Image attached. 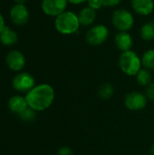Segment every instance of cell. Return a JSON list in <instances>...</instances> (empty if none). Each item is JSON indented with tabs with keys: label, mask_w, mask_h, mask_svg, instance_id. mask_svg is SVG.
<instances>
[{
	"label": "cell",
	"mask_w": 154,
	"mask_h": 155,
	"mask_svg": "<svg viewBox=\"0 0 154 155\" xmlns=\"http://www.w3.org/2000/svg\"><path fill=\"white\" fill-rule=\"evenodd\" d=\"M54 97V88L48 84H41L29 91L26 94L25 99L30 108L35 112H42L53 104Z\"/></svg>",
	"instance_id": "1"
},
{
	"label": "cell",
	"mask_w": 154,
	"mask_h": 155,
	"mask_svg": "<svg viewBox=\"0 0 154 155\" xmlns=\"http://www.w3.org/2000/svg\"><path fill=\"white\" fill-rule=\"evenodd\" d=\"M80 26L78 15L72 10H65L54 18V28L61 35H74L79 31Z\"/></svg>",
	"instance_id": "2"
},
{
	"label": "cell",
	"mask_w": 154,
	"mask_h": 155,
	"mask_svg": "<svg viewBox=\"0 0 154 155\" xmlns=\"http://www.w3.org/2000/svg\"><path fill=\"white\" fill-rule=\"evenodd\" d=\"M118 65L125 74L135 76L143 68L142 58L133 50L122 52L118 59Z\"/></svg>",
	"instance_id": "3"
},
{
	"label": "cell",
	"mask_w": 154,
	"mask_h": 155,
	"mask_svg": "<svg viewBox=\"0 0 154 155\" xmlns=\"http://www.w3.org/2000/svg\"><path fill=\"white\" fill-rule=\"evenodd\" d=\"M113 26L118 32H129L133 29L135 19L133 14L125 8H117L111 17Z\"/></svg>",
	"instance_id": "4"
},
{
	"label": "cell",
	"mask_w": 154,
	"mask_h": 155,
	"mask_svg": "<svg viewBox=\"0 0 154 155\" xmlns=\"http://www.w3.org/2000/svg\"><path fill=\"white\" fill-rule=\"evenodd\" d=\"M110 35L109 28L103 24H96L89 27L85 34V41L92 46H99L104 44Z\"/></svg>",
	"instance_id": "5"
},
{
	"label": "cell",
	"mask_w": 154,
	"mask_h": 155,
	"mask_svg": "<svg viewBox=\"0 0 154 155\" xmlns=\"http://www.w3.org/2000/svg\"><path fill=\"white\" fill-rule=\"evenodd\" d=\"M13 88L20 93H28L35 86V80L32 74L26 72L17 74L12 82Z\"/></svg>",
	"instance_id": "6"
},
{
	"label": "cell",
	"mask_w": 154,
	"mask_h": 155,
	"mask_svg": "<svg viewBox=\"0 0 154 155\" xmlns=\"http://www.w3.org/2000/svg\"><path fill=\"white\" fill-rule=\"evenodd\" d=\"M68 4L67 0H42L41 8L44 15L55 18L67 10Z\"/></svg>",
	"instance_id": "7"
},
{
	"label": "cell",
	"mask_w": 154,
	"mask_h": 155,
	"mask_svg": "<svg viewBox=\"0 0 154 155\" xmlns=\"http://www.w3.org/2000/svg\"><path fill=\"white\" fill-rule=\"evenodd\" d=\"M147 97L145 94L140 92H131L124 99V104L130 111H142L147 105Z\"/></svg>",
	"instance_id": "8"
},
{
	"label": "cell",
	"mask_w": 154,
	"mask_h": 155,
	"mask_svg": "<svg viewBox=\"0 0 154 155\" xmlns=\"http://www.w3.org/2000/svg\"><path fill=\"white\" fill-rule=\"evenodd\" d=\"M10 18L17 25H25L30 18L27 7L22 4H15L10 9Z\"/></svg>",
	"instance_id": "9"
},
{
	"label": "cell",
	"mask_w": 154,
	"mask_h": 155,
	"mask_svg": "<svg viewBox=\"0 0 154 155\" xmlns=\"http://www.w3.org/2000/svg\"><path fill=\"white\" fill-rule=\"evenodd\" d=\"M5 61L9 69L15 72L21 71L25 65V58L24 54L17 50L10 51L6 55Z\"/></svg>",
	"instance_id": "10"
},
{
	"label": "cell",
	"mask_w": 154,
	"mask_h": 155,
	"mask_svg": "<svg viewBox=\"0 0 154 155\" xmlns=\"http://www.w3.org/2000/svg\"><path fill=\"white\" fill-rule=\"evenodd\" d=\"M131 6L137 15L148 16L153 13L154 0H131Z\"/></svg>",
	"instance_id": "11"
},
{
	"label": "cell",
	"mask_w": 154,
	"mask_h": 155,
	"mask_svg": "<svg viewBox=\"0 0 154 155\" xmlns=\"http://www.w3.org/2000/svg\"><path fill=\"white\" fill-rule=\"evenodd\" d=\"M114 44L121 52L132 50L133 38L129 32H118L114 36Z\"/></svg>",
	"instance_id": "12"
},
{
	"label": "cell",
	"mask_w": 154,
	"mask_h": 155,
	"mask_svg": "<svg viewBox=\"0 0 154 155\" xmlns=\"http://www.w3.org/2000/svg\"><path fill=\"white\" fill-rule=\"evenodd\" d=\"M77 15H78L80 25L82 26H89V27H91L92 25H93V24H94V22L96 20V17H97L96 11L92 9L88 5L83 7L78 12Z\"/></svg>",
	"instance_id": "13"
},
{
	"label": "cell",
	"mask_w": 154,
	"mask_h": 155,
	"mask_svg": "<svg viewBox=\"0 0 154 155\" xmlns=\"http://www.w3.org/2000/svg\"><path fill=\"white\" fill-rule=\"evenodd\" d=\"M8 108L9 110L16 114H20L23 113L27 107L28 104L26 102L25 97L20 96V95H15L11 97L8 101Z\"/></svg>",
	"instance_id": "14"
},
{
	"label": "cell",
	"mask_w": 154,
	"mask_h": 155,
	"mask_svg": "<svg viewBox=\"0 0 154 155\" xmlns=\"http://www.w3.org/2000/svg\"><path fill=\"white\" fill-rule=\"evenodd\" d=\"M17 40H18L17 34L15 31H13L10 27L5 25L0 33V42L4 45L11 46L16 44Z\"/></svg>",
	"instance_id": "15"
},
{
	"label": "cell",
	"mask_w": 154,
	"mask_h": 155,
	"mask_svg": "<svg viewBox=\"0 0 154 155\" xmlns=\"http://www.w3.org/2000/svg\"><path fill=\"white\" fill-rule=\"evenodd\" d=\"M140 35L141 38L146 42L154 40V22L144 23L140 29Z\"/></svg>",
	"instance_id": "16"
},
{
	"label": "cell",
	"mask_w": 154,
	"mask_h": 155,
	"mask_svg": "<svg viewBox=\"0 0 154 155\" xmlns=\"http://www.w3.org/2000/svg\"><path fill=\"white\" fill-rule=\"evenodd\" d=\"M137 83L141 86H145L147 87L151 83H152V75L150 70L146 68H142L139 73L135 75Z\"/></svg>",
	"instance_id": "17"
},
{
	"label": "cell",
	"mask_w": 154,
	"mask_h": 155,
	"mask_svg": "<svg viewBox=\"0 0 154 155\" xmlns=\"http://www.w3.org/2000/svg\"><path fill=\"white\" fill-rule=\"evenodd\" d=\"M142 58V64L143 66L148 70H154V49H148L145 51L143 54Z\"/></svg>",
	"instance_id": "18"
},
{
	"label": "cell",
	"mask_w": 154,
	"mask_h": 155,
	"mask_svg": "<svg viewBox=\"0 0 154 155\" xmlns=\"http://www.w3.org/2000/svg\"><path fill=\"white\" fill-rule=\"evenodd\" d=\"M98 94L103 100H110L114 94V88L109 83L103 84L98 89Z\"/></svg>",
	"instance_id": "19"
},
{
	"label": "cell",
	"mask_w": 154,
	"mask_h": 155,
	"mask_svg": "<svg viewBox=\"0 0 154 155\" xmlns=\"http://www.w3.org/2000/svg\"><path fill=\"white\" fill-rule=\"evenodd\" d=\"M20 119L25 122H33L36 118V112L30 108L29 106L20 114H18Z\"/></svg>",
	"instance_id": "20"
},
{
	"label": "cell",
	"mask_w": 154,
	"mask_h": 155,
	"mask_svg": "<svg viewBox=\"0 0 154 155\" xmlns=\"http://www.w3.org/2000/svg\"><path fill=\"white\" fill-rule=\"evenodd\" d=\"M87 5L91 7L92 9L97 11V10H100L102 7H103V0H88Z\"/></svg>",
	"instance_id": "21"
},
{
	"label": "cell",
	"mask_w": 154,
	"mask_h": 155,
	"mask_svg": "<svg viewBox=\"0 0 154 155\" xmlns=\"http://www.w3.org/2000/svg\"><path fill=\"white\" fill-rule=\"evenodd\" d=\"M145 95L147 97V99L154 101V82L151 83L147 87H146V91H145Z\"/></svg>",
	"instance_id": "22"
},
{
	"label": "cell",
	"mask_w": 154,
	"mask_h": 155,
	"mask_svg": "<svg viewBox=\"0 0 154 155\" xmlns=\"http://www.w3.org/2000/svg\"><path fill=\"white\" fill-rule=\"evenodd\" d=\"M122 1L123 0H103V7H107V8L116 7L122 3Z\"/></svg>",
	"instance_id": "23"
},
{
	"label": "cell",
	"mask_w": 154,
	"mask_h": 155,
	"mask_svg": "<svg viewBox=\"0 0 154 155\" xmlns=\"http://www.w3.org/2000/svg\"><path fill=\"white\" fill-rule=\"evenodd\" d=\"M57 155H74V152L70 147L63 146L58 150Z\"/></svg>",
	"instance_id": "24"
},
{
	"label": "cell",
	"mask_w": 154,
	"mask_h": 155,
	"mask_svg": "<svg viewBox=\"0 0 154 155\" xmlns=\"http://www.w3.org/2000/svg\"><path fill=\"white\" fill-rule=\"evenodd\" d=\"M69 4L71 5H84V4H87V1L88 0H67Z\"/></svg>",
	"instance_id": "25"
},
{
	"label": "cell",
	"mask_w": 154,
	"mask_h": 155,
	"mask_svg": "<svg viewBox=\"0 0 154 155\" xmlns=\"http://www.w3.org/2000/svg\"><path fill=\"white\" fill-rule=\"evenodd\" d=\"M5 26V20H4V17H3V15H2V14L0 13V33H1V31L4 29V27Z\"/></svg>",
	"instance_id": "26"
},
{
	"label": "cell",
	"mask_w": 154,
	"mask_h": 155,
	"mask_svg": "<svg viewBox=\"0 0 154 155\" xmlns=\"http://www.w3.org/2000/svg\"><path fill=\"white\" fill-rule=\"evenodd\" d=\"M27 0H15V4H22V5H25V3L26 2Z\"/></svg>",
	"instance_id": "27"
},
{
	"label": "cell",
	"mask_w": 154,
	"mask_h": 155,
	"mask_svg": "<svg viewBox=\"0 0 154 155\" xmlns=\"http://www.w3.org/2000/svg\"><path fill=\"white\" fill-rule=\"evenodd\" d=\"M150 153H151V155H154V143L152 145V147H151Z\"/></svg>",
	"instance_id": "28"
}]
</instances>
